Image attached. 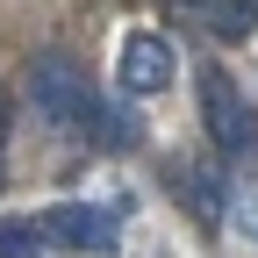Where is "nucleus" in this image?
<instances>
[{
    "label": "nucleus",
    "instance_id": "obj_1",
    "mask_svg": "<svg viewBox=\"0 0 258 258\" xmlns=\"http://www.w3.org/2000/svg\"><path fill=\"white\" fill-rule=\"evenodd\" d=\"M29 101H36V115H43L50 129L86 137V129H93V108H101V93L86 86L79 64H64V57H36V64H29Z\"/></svg>",
    "mask_w": 258,
    "mask_h": 258
},
{
    "label": "nucleus",
    "instance_id": "obj_2",
    "mask_svg": "<svg viewBox=\"0 0 258 258\" xmlns=\"http://www.w3.org/2000/svg\"><path fill=\"white\" fill-rule=\"evenodd\" d=\"M115 222L122 208H86V201H57L43 222H36V237L57 244V251H86V258H115L122 237H115Z\"/></svg>",
    "mask_w": 258,
    "mask_h": 258
},
{
    "label": "nucleus",
    "instance_id": "obj_3",
    "mask_svg": "<svg viewBox=\"0 0 258 258\" xmlns=\"http://www.w3.org/2000/svg\"><path fill=\"white\" fill-rule=\"evenodd\" d=\"M201 115H208V137H215V151L230 165L237 158H258V115L222 72H201Z\"/></svg>",
    "mask_w": 258,
    "mask_h": 258
},
{
    "label": "nucleus",
    "instance_id": "obj_4",
    "mask_svg": "<svg viewBox=\"0 0 258 258\" xmlns=\"http://www.w3.org/2000/svg\"><path fill=\"white\" fill-rule=\"evenodd\" d=\"M172 86V43L137 29V36H122V93H165Z\"/></svg>",
    "mask_w": 258,
    "mask_h": 258
},
{
    "label": "nucleus",
    "instance_id": "obj_5",
    "mask_svg": "<svg viewBox=\"0 0 258 258\" xmlns=\"http://www.w3.org/2000/svg\"><path fill=\"white\" fill-rule=\"evenodd\" d=\"M172 194L201 215V222H222V201H230V172L215 165V158H194V165L172 172Z\"/></svg>",
    "mask_w": 258,
    "mask_h": 258
},
{
    "label": "nucleus",
    "instance_id": "obj_6",
    "mask_svg": "<svg viewBox=\"0 0 258 258\" xmlns=\"http://www.w3.org/2000/svg\"><path fill=\"white\" fill-rule=\"evenodd\" d=\"M165 8H179L186 22H201L208 36H222V43L258 29V0H165Z\"/></svg>",
    "mask_w": 258,
    "mask_h": 258
},
{
    "label": "nucleus",
    "instance_id": "obj_7",
    "mask_svg": "<svg viewBox=\"0 0 258 258\" xmlns=\"http://www.w3.org/2000/svg\"><path fill=\"white\" fill-rule=\"evenodd\" d=\"M86 137H93V144H108V151H129L144 129H137V115H129V108H108V101H101V108H93V129H86Z\"/></svg>",
    "mask_w": 258,
    "mask_h": 258
},
{
    "label": "nucleus",
    "instance_id": "obj_8",
    "mask_svg": "<svg viewBox=\"0 0 258 258\" xmlns=\"http://www.w3.org/2000/svg\"><path fill=\"white\" fill-rule=\"evenodd\" d=\"M222 215H230V230H237V237L258 251V186H237L230 201H222Z\"/></svg>",
    "mask_w": 258,
    "mask_h": 258
},
{
    "label": "nucleus",
    "instance_id": "obj_9",
    "mask_svg": "<svg viewBox=\"0 0 258 258\" xmlns=\"http://www.w3.org/2000/svg\"><path fill=\"white\" fill-rule=\"evenodd\" d=\"M43 237H36V222H22V215H0V258H36Z\"/></svg>",
    "mask_w": 258,
    "mask_h": 258
}]
</instances>
